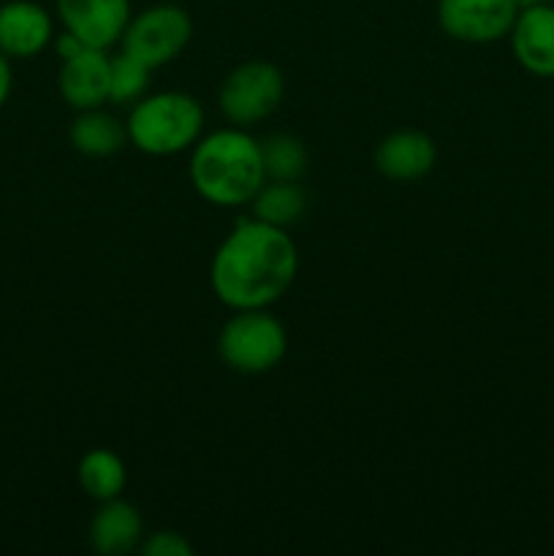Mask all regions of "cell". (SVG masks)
Wrapping results in <instances>:
<instances>
[{
    "label": "cell",
    "mask_w": 554,
    "mask_h": 556,
    "mask_svg": "<svg viewBox=\"0 0 554 556\" xmlns=\"http://www.w3.org/2000/svg\"><path fill=\"white\" fill-rule=\"evenodd\" d=\"M299 275V248L288 228L242 217L210 261V286L228 309H266Z\"/></svg>",
    "instance_id": "obj_1"
},
{
    "label": "cell",
    "mask_w": 554,
    "mask_h": 556,
    "mask_svg": "<svg viewBox=\"0 0 554 556\" xmlns=\"http://www.w3.org/2000/svg\"><path fill=\"white\" fill-rule=\"evenodd\" d=\"M188 177L206 204L223 210L250 206L266 182L261 141L237 125L201 134L190 147Z\"/></svg>",
    "instance_id": "obj_2"
},
{
    "label": "cell",
    "mask_w": 554,
    "mask_h": 556,
    "mask_svg": "<svg viewBox=\"0 0 554 556\" xmlns=\"http://www.w3.org/2000/svg\"><path fill=\"white\" fill-rule=\"evenodd\" d=\"M128 144L150 157H172L190 152L204 134V106L182 90L147 92L130 106Z\"/></svg>",
    "instance_id": "obj_3"
},
{
    "label": "cell",
    "mask_w": 554,
    "mask_h": 556,
    "mask_svg": "<svg viewBox=\"0 0 554 556\" xmlns=\"http://www.w3.org/2000/svg\"><path fill=\"white\" fill-rule=\"evenodd\" d=\"M223 364L239 375H266L280 367L288 353V331L266 309H234L217 334Z\"/></svg>",
    "instance_id": "obj_4"
},
{
    "label": "cell",
    "mask_w": 554,
    "mask_h": 556,
    "mask_svg": "<svg viewBox=\"0 0 554 556\" xmlns=\"http://www.w3.org/2000/svg\"><path fill=\"white\" fill-rule=\"evenodd\" d=\"M286 76L269 60H244L231 68L217 92L223 117L237 128H253L280 109Z\"/></svg>",
    "instance_id": "obj_5"
},
{
    "label": "cell",
    "mask_w": 554,
    "mask_h": 556,
    "mask_svg": "<svg viewBox=\"0 0 554 556\" xmlns=\"http://www.w3.org/2000/svg\"><path fill=\"white\" fill-rule=\"evenodd\" d=\"M193 38V20L177 3H155L130 16L123 33V52L141 60L152 71L174 63Z\"/></svg>",
    "instance_id": "obj_6"
},
{
    "label": "cell",
    "mask_w": 554,
    "mask_h": 556,
    "mask_svg": "<svg viewBox=\"0 0 554 556\" xmlns=\"http://www.w3.org/2000/svg\"><path fill=\"white\" fill-rule=\"evenodd\" d=\"M519 11V0H438L435 14L449 38L483 47L508 38Z\"/></svg>",
    "instance_id": "obj_7"
},
{
    "label": "cell",
    "mask_w": 554,
    "mask_h": 556,
    "mask_svg": "<svg viewBox=\"0 0 554 556\" xmlns=\"http://www.w3.org/2000/svg\"><path fill=\"white\" fill-rule=\"evenodd\" d=\"M63 30L74 33L85 47L109 49L123 41L134 9L130 0H54Z\"/></svg>",
    "instance_id": "obj_8"
},
{
    "label": "cell",
    "mask_w": 554,
    "mask_h": 556,
    "mask_svg": "<svg viewBox=\"0 0 554 556\" xmlns=\"http://www.w3.org/2000/svg\"><path fill=\"white\" fill-rule=\"evenodd\" d=\"M54 20L36 0L0 5V52L9 60H30L52 47Z\"/></svg>",
    "instance_id": "obj_9"
},
{
    "label": "cell",
    "mask_w": 554,
    "mask_h": 556,
    "mask_svg": "<svg viewBox=\"0 0 554 556\" xmlns=\"http://www.w3.org/2000/svg\"><path fill=\"white\" fill-rule=\"evenodd\" d=\"M438 163V144L429 134L402 128L383 136L375 147V168L391 182H418Z\"/></svg>",
    "instance_id": "obj_10"
},
{
    "label": "cell",
    "mask_w": 554,
    "mask_h": 556,
    "mask_svg": "<svg viewBox=\"0 0 554 556\" xmlns=\"http://www.w3.org/2000/svg\"><path fill=\"white\" fill-rule=\"evenodd\" d=\"M511 52L527 74L554 79V3L527 5L508 33Z\"/></svg>",
    "instance_id": "obj_11"
},
{
    "label": "cell",
    "mask_w": 554,
    "mask_h": 556,
    "mask_svg": "<svg viewBox=\"0 0 554 556\" xmlns=\"http://www.w3.org/2000/svg\"><path fill=\"white\" fill-rule=\"evenodd\" d=\"M109 76H112V58L106 49L87 47L60 63L58 90L74 112L98 109L109 103Z\"/></svg>",
    "instance_id": "obj_12"
},
{
    "label": "cell",
    "mask_w": 554,
    "mask_h": 556,
    "mask_svg": "<svg viewBox=\"0 0 554 556\" xmlns=\"http://www.w3.org/2000/svg\"><path fill=\"white\" fill-rule=\"evenodd\" d=\"M87 541H90L92 552L101 556L139 552L141 541H144V519H141L139 508L123 497L98 503V510L87 527Z\"/></svg>",
    "instance_id": "obj_13"
},
{
    "label": "cell",
    "mask_w": 554,
    "mask_h": 556,
    "mask_svg": "<svg viewBox=\"0 0 554 556\" xmlns=\"http://www.w3.org/2000/svg\"><path fill=\"white\" fill-rule=\"evenodd\" d=\"M68 141L85 157H112L128 144V130L123 119L109 114L106 109H85L76 112L68 128Z\"/></svg>",
    "instance_id": "obj_14"
},
{
    "label": "cell",
    "mask_w": 554,
    "mask_h": 556,
    "mask_svg": "<svg viewBox=\"0 0 554 556\" xmlns=\"http://www.w3.org/2000/svg\"><path fill=\"white\" fill-rule=\"evenodd\" d=\"M76 478L87 497L96 503H106V500L123 497L125 486H128V467H125L123 456L114 454L112 448H90L79 459Z\"/></svg>",
    "instance_id": "obj_15"
},
{
    "label": "cell",
    "mask_w": 554,
    "mask_h": 556,
    "mask_svg": "<svg viewBox=\"0 0 554 556\" xmlns=\"http://www.w3.org/2000/svg\"><path fill=\"white\" fill-rule=\"evenodd\" d=\"M253 217L269 223V226L291 228L307 212V193L299 182L291 179H266L255 199L250 201Z\"/></svg>",
    "instance_id": "obj_16"
},
{
    "label": "cell",
    "mask_w": 554,
    "mask_h": 556,
    "mask_svg": "<svg viewBox=\"0 0 554 556\" xmlns=\"http://www.w3.org/2000/svg\"><path fill=\"white\" fill-rule=\"evenodd\" d=\"M261 155H264L266 179H291L299 182L310 166L307 147L299 136L272 134L261 141Z\"/></svg>",
    "instance_id": "obj_17"
},
{
    "label": "cell",
    "mask_w": 554,
    "mask_h": 556,
    "mask_svg": "<svg viewBox=\"0 0 554 556\" xmlns=\"http://www.w3.org/2000/svg\"><path fill=\"white\" fill-rule=\"evenodd\" d=\"M152 68L141 60L130 58L128 52H119L112 58V76H109V103L117 106H134L139 98L150 90Z\"/></svg>",
    "instance_id": "obj_18"
},
{
    "label": "cell",
    "mask_w": 554,
    "mask_h": 556,
    "mask_svg": "<svg viewBox=\"0 0 554 556\" xmlns=\"http://www.w3.org/2000/svg\"><path fill=\"white\" fill-rule=\"evenodd\" d=\"M139 552L144 556H193L196 548L182 532L177 530H158L144 535Z\"/></svg>",
    "instance_id": "obj_19"
},
{
    "label": "cell",
    "mask_w": 554,
    "mask_h": 556,
    "mask_svg": "<svg viewBox=\"0 0 554 556\" xmlns=\"http://www.w3.org/2000/svg\"><path fill=\"white\" fill-rule=\"evenodd\" d=\"M52 47H54V52H58L60 63H63V60H68V58H74V54H79L81 49H87L85 43H81L79 38H76L74 33H68V30H63L60 36H54Z\"/></svg>",
    "instance_id": "obj_20"
},
{
    "label": "cell",
    "mask_w": 554,
    "mask_h": 556,
    "mask_svg": "<svg viewBox=\"0 0 554 556\" xmlns=\"http://www.w3.org/2000/svg\"><path fill=\"white\" fill-rule=\"evenodd\" d=\"M11 87H14V71H11V60L0 52V109H3L5 101H9Z\"/></svg>",
    "instance_id": "obj_21"
},
{
    "label": "cell",
    "mask_w": 554,
    "mask_h": 556,
    "mask_svg": "<svg viewBox=\"0 0 554 556\" xmlns=\"http://www.w3.org/2000/svg\"><path fill=\"white\" fill-rule=\"evenodd\" d=\"M546 3H554V0H519L521 9H527V5H546Z\"/></svg>",
    "instance_id": "obj_22"
}]
</instances>
